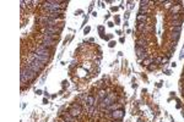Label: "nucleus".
Listing matches in <instances>:
<instances>
[{"instance_id":"1","label":"nucleus","mask_w":184,"mask_h":122,"mask_svg":"<svg viewBox=\"0 0 184 122\" xmlns=\"http://www.w3.org/2000/svg\"><path fill=\"white\" fill-rule=\"evenodd\" d=\"M37 73L33 71V70L30 69V66H25L22 67L21 70V83L22 84H26L27 82H32L34 81V78H36Z\"/></svg>"},{"instance_id":"2","label":"nucleus","mask_w":184,"mask_h":122,"mask_svg":"<svg viewBox=\"0 0 184 122\" xmlns=\"http://www.w3.org/2000/svg\"><path fill=\"white\" fill-rule=\"evenodd\" d=\"M36 55H39V56H45V57H50V50L47 49L45 46L43 45H41L38 48L36 49V51H34Z\"/></svg>"},{"instance_id":"3","label":"nucleus","mask_w":184,"mask_h":122,"mask_svg":"<svg viewBox=\"0 0 184 122\" xmlns=\"http://www.w3.org/2000/svg\"><path fill=\"white\" fill-rule=\"evenodd\" d=\"M69 114L71 115V116H74V117H79L81 115V105H79V104L71 105V109H70V112H69Z\"/></svg>"},{"instance_id":"4","label":"nucleus","mask_w":184,"mask_h":122,"mask_svg":"<svg viewBox=\"0 0 184 122\" xmlns=\"http://www.w3.org/2000/svg\"><path fill=\"white\" fill-rule=\"evenodd\" d=\"M54 44H55V39H53V38H50V37L44 34L43 40H42V45L45 46V48H48V46H53Z\"/></svg>"},{"instance_id":"5","label":"nucleus","mask_w":184,"mask_h":122,"mask_svg":"<svg viewBox=\"0 0 184 122\" xmlns=\"http://www.w3.org/2000/svg\"><path fill=\"white\" fill-rule=\"evenodd\" d=\"M112 117L114 118V120H122V118L124 117V111L120 109V110H114L112 114Z\"/></svg>"},{"instance_id":"6","label":"nucleus","mask_w":184,"mask_h":122,"mask_svg":"<svg viewBox=\"0 0 184 122\" xmlns=\"http://www.w3.org/2000/svg\"><path fill=\"white\" fill-rule=\"evenodd\" d=\"M63 28H56V27H45L44 32L45 33H52V34H56V33H60Z\"/></svg>"},{"instance_id":"7","label":"nucleus","mask_w":184,"mask_h":122,"mask_svg":"<svg viewBox=\"0 0 184 122\" xmlns=\"http://www.w3.org/2000/svg\"><path fill=\"white\" fill-rule=\"evenodd\" d=\"M33 57H34V59H37V60L42 61V62H44V64H45V65H47V62H48V61H49V59H50V57L39 56V55H36V54H33Z\"/></svg>"},{"instance_id":"8","label":"nucleus","mask_w":184,"mask_h":122,"mask_svg":"<svg viewBox=\"0 0 184 122\" xmlns=\"http://www.w3.org/2000/svg\"><path fill=\"white\" fill-rule=\"evenodd\" d=\"M63 118H64L65 122H75V117L71 116L70 114H65L64 116H63Z\"/></svg>"},{"instance_id":"9","label":"nucleus","mask_w":184,"mask_h":122,"mask_svg":"<svg viewBox=\"0 0 184 122\" xmlns=\"http://www.w3.org/2000/svg\"><path fill=\"white\" fill-rule=\"evenodd\" d=\"M86 103H87L88 106H93L95 105V103H96V100H95V98L92 97V95H90V97L86 98Z\"/></svg>"},{"instance_id":"10","label":"nucleus","mask_w":184,"mask_h":122,"mask_svg":"<svg viewBox=\"0 0 184 122\" xmlns=\"http://www.w3.org/2000/svg\"><path fill=\"white\" fill-rule=\"evenodd\" d=\"M136 20H137V22H139V23H142V22L145 23V21L147 20V16H146V15H137Z\"/></svg>"},{"instance_id":"11","label":"nucleus","mask_w":184,"mask_h":122,"mask_svg":"<svg viewBox=\"0 0 184 122\" xmlns=\"http://www.w3.org/2000/svg\"><path fill=\"white\" fill-rule=\"evenodd\" d=\"M117 107H118V105H116V104H112V105H109L106 110H107V111H112V110L114 111V110H117Z\"/></svg>"},{"instance_id":"12","label":"nucleus","mask_w":184,"mask_h":122,"mask_svg":"<svg viewBox=\"0 0 184 122\" xmlns=\"http://www.w3.org/2000/svg\"><path fill=\"white\" fill-rule=\"evenodd\" d=\"M137 46H141V48H145L146 46V42L140 39V40H137Z\"/></svg>"},{"instance_id":"13","label":"nucleus","mask_w":184,"mask_h":122,"mask_svg":"<svg viewBox=\"0 0 184 122\" xmlns=\"http://www.w3.org/2000/svg\"><path fill=\"white\" fill-rule=\"evenodd\" d=\"M172 39H174V42L178 40V38H179V33H176V32H172Z\"/></svg>"},{"instance_id":"14","label":"nucleus","mask_w":184,"mask_h":122,"mask_svg":"<svg viewBox=\"0 0 184 122\" xmlns=\"http://www.w3.org/2000/svg\"><path fill=\"white\" fill-rule=\"evenodd\" d=\"M98 95H100V98L102 99V100H103L104 98L107 97V93H106V92H104V90L102 89V90H100V94H98Z\"/></svg>"},{"instance_id":"15","label":"nucleus","mask_w":184,"mask_h":122,"mask_svg":"<svg viewBox=\"0 0 184 122\" xmlns=\"http://www.w3.org/2000/svg\"><path fill=\"white\" fill-rule=\"evenodd\" d=\"M151 64H153V62H152V59H151V57H150V59H146V60H144V65L150 66Z\"/></svg>"},{"instance_id":"16","label":"nucleus","mask_w":184,"mask_h":122,"mask_svg":"<svg viewBox=\"0 0 184 122\" xmlns=\"http://www.w3.org/2000/svg\"><path fill=\"white\" fill-rule=\"evenodd\" d=\"M178 10H179V5H177V6H173V8L169 9V11H171V12H174V11L177 12ZM177 13H178V12H177Z\"/></svg>"},{"instance_id":"17","label":"nucleus","mask_w":184,"mask_h":122,"mask_svg":"<svg viewBox=\"0 0 184 122\" xmlns=\"http://www.w3.org/2000/svg\"><path fill=\"white\" fill-rule=\"evenodd\" d=\"M180 29H182V27H172V32H176V33H180Z\"/></svg>"},{"instance_id":"18","label":"nucleus","mask_w":184,"mask_h":122,"mask_svg":"<svg viewBox=\"0 0 184 122\" xmlns=\"http://www.w3.org/2000/svg\"><path fill=\"white\" fill-rule=\"evenodd\" d=\"M163 4H164V6H166L167 9H169V8H171V4H173V1H166V3H163Z\"/></svg>"},{"instance_id":"19","label":"nucleus","mask_w":184,"mask_h":122,"mask_svg":"<svg viewBox=\"0 0 184 122\" xmlns=\"http://www.w3.org/2000/svg\"><path fill=\"white\" fill-rule=\"evenodd\" d=\"M179 16H180V13H174V15L172 16V18H173V20H178Z\"/></svg>"},{"instance_id":"20","label":"nucleus","mask_w":184,"mask_h":122,"mask_svg":"<svg viewBox=\"0 0 184 122\" xmlns=\"http://www.w3.org/2000/svg\"><path fill=\"white\" fill-rule=\"evenodd\" d=\"M155 69H156V65H155V64H152V65L148 66V70H150V71H152V70H155Z\"/></svg>"},{"instance_id":"21","label":"nucleus","mask_w":184,"mask_h":122,"mask_svg":"<svg viewBox=\"0 0 184 122\" xmlns=\"http://www.w3.org/2000/svg\"><path fill=\"white\" fill-rule=\"evenodd\" d=\"M84 32H85V34H86V33H88V32H90V27H86V28H85V31H84Z\"/></svg>"},{"instance_id":"22","label":"nucleus","mask_w":184,"mask_h":122,"mask_svg":"<svg viewBox=\"0 0 184 122\" xmlns=\"http://www.w3.org/2000/svg\"><path fill=\"white\" fill-rule=\"evenodd\" d=\"M114 45H116V43H114V42H111V43H109V46H111V48H113Z\"/></svg>"},{"instance_id":"23","label":"nucleus","mask_w":184,"mask_h":122,"mask_svg":"<svg viewBox=\"0 0 184 122\" xmlns=\"http://www.w3.org/2000/svg\"><path fill=\"white\" fill-rule=\"evenodd\" d=\"M182 115H183V116H184V110H183V111H182Z\"/></svg>"},{"instance_id":"24","label":"nucleus","mask_w":184,"mask_h":122,"mask_svg":"<svg viewBox=\"0 0 184 122\" xmlns=\"http://www.w3.org/2000/svg\"><path fill=\"white\" fill-rule=\"evenodd\" d=\"M183 95H184V92H183Z\"/></svg>"},{"instance_id":"25","label":"nucleus","mask_w":184,"mask_h":122,"mask_svg":"<svg viewBox=\"0 0 184 122\" xmlns=\"http://www.w3.org/2000/svg\"><path fill=\"white\" fill-rule=\"evenodd\" d=\"M183 50H184V48H183Z\"/></svg>"}]
</instances>
